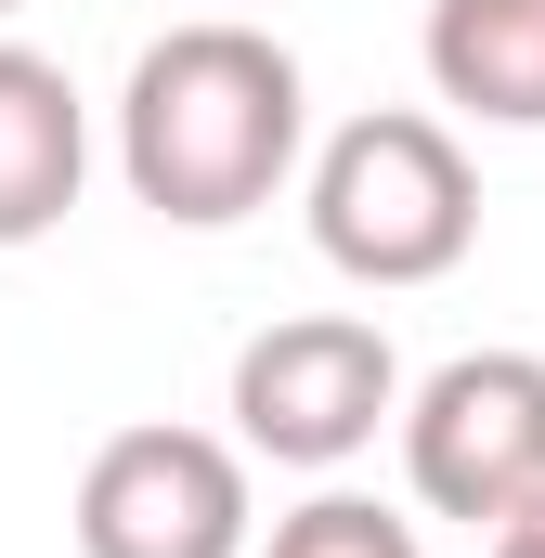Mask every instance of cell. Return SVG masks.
<instances>
[{
  "label": "cell",
  "mask_w": 545,
  "mask_h": 558,
  "mask_svg": "<svg viewBox=\"0 0 545 558\" xmlns=\"http://www.w3.org/2000/svg\"><path fill=\"white\" fill-rule=\"evenodd\" d=\"M312 143V78L272 26L195 13L169 39H143L131 92H118V182L182 234H234L299 182Z\"/></svg>",
  "instance_id": "cell-1"
},
{
  "label": "cell",
  "mask_w": 545,
  "mask_h": 558,
  "mask_svg": "<svg viewBox=\"0 0 545 558\" xmlns=\"http://www.w3.org/2000/svg\"><path fill=\"white\" fill-rule=\"evenodd\" d=\"M299 208H312V247L351 286H377V299L441 286L481 247V169H468V143L441 131L428 105H377V118L325 131Z\"/></svg>",
  "instance_id": "cell-2"
},
{
  "label": "cell",
  "mask_w": 545,
  "mask_h": 558,
  "mask_svg": "<svg viewBox=\"0 0 545 558\" xmlns=\"http://www.w3.org/2000/svg\"><path fill=\"white\" fill-rule=\"evenodd\" d=\"M221 416H234V454L325 481V468H351L377 428L403 416V351H390L364 312H286V325H261V338L234 351Z\"/></svg>",
  "instance_id": "cell-3"
},
{
  "label": "cell",
  "mask_w": 545,
  "mask_h": 558,
  "mask_svg": "<svg viewBox=\"0 0 545 558\" xmlns=\"http://www.w3.org/2000/svg\"><path fill=\"white\" fill-rule=\"evenodd\" d=\"M403 481L428 520H520L545 494V351H455L403 390Z\"/></svg>",
  "instance_id": "cell-4"
},
{
  "label": "cell",
  "mask_w": 545,
  "mask_h": 558,
  "mask_svg": "<svg viewBox=\"0 0 545 558\" xmlns=\"http://www.w3.org/2000/svg\"><path fill=\"white\" fill-rule=\"evenodd\" d=\"M247 454L221 428H118L78 468V558H247Z\"/></svg>",
  "instance_id": "cell-5"
},
{
  "label": "cell",
  "mask_w": 545,
  "mask_h": 558,
  "mask_svg": "<svg viewBox=\"0 0 545 558\" xmlns=\"http://www.w3.org/2000/svg\"><path fill=\"white\" fill-rule=\"evenodd\" d=\"M92 182V105L52 52L0 39V247H39Z\"/></svg>",
  "instance_id": "cell-6"
},
{
  "label": "cell",
  "mask_w": 545,
  "mask_h": 558,
  "mask_svg": "<svg viewBox=\"0 0 545 558\" xmlns=\"http://www.w3.org/2000/svg\"><path fill=\"white\" fill-rule=\"evenodd\" d=\"M428 92L481 131H545V0H428Z\"/></svg>",
  "instance_id": "cell-7"
},
{
  "label": "cell",
  "mask_w": 545,
  "mask_h": 558,
  "mask_svg": "<svg viewBox=\"0 0 545 558\" xmlns=\"http://www.w3.org/2000/svg\"><path fill=\"white\" fill-rule=\"evenodd\" d=\"M247 558H428V546H415L403 507H377V494H312V507H286L272 546H247Z\"/></svg>",
  "instance_id": "cell-8"
},
{
  "label": "cell",
  "mask_w": 545,
  "mask_h": 558,
  "mask_svg": "<svg viewBox=\"0 0 545 558\" xmlns=\"http://www.w3.org/2000/svg\"><path fill=\"white\" fill-rule=\"evenodd\" d=\"M481 546H494V558H545V494H533V507H520V520H494Z\"/></svg>",
  "instance_id": "cell-9"
},
{
  "label": "cell",
  "mask_w": 545,
  "mask_h": 558,
  "mask_svg": "<svg viewBox=\"0 0 545 558\" xmlns=\"http://www.w3.org/2000/svg\"><path fill=\"white\" fill-rule=\"evenodd\" d=\"M0 13H26V0H0Z\"/></svg>",
  "instance_id": "cell-10"
}]
</instances>
